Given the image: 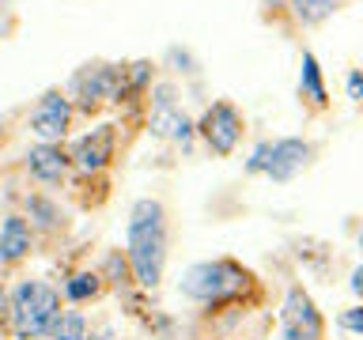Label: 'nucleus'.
Wrapping results in <instances>:
<instances>
[{
  "label": "nucleus",
  "mask_w": 363,
  "mask_h": 340,
  "mask_svg": "<svg viewBox=\"0 0 363 340\" xmlns=\"http://www.w3.org/2000/svg\"><path fill=\"white\" fill-rule=\"evenodd\" d=\"M265 8H284V0H261Z\"/></svg>",
  "instance_id": "nucleus-25"
},
{
  "label": "nucleus",
  "mask_w": 363,
  "mask_h": 340,
  "mask_svg": "<svg viewBox=\"0 0 363 340\" xmlns=\"http://www.w3.org/2000/svg\"><path fill=\"white\" fill-rule=\"evenodd\" d=\"M359 249H363V231H359Z\"/></svg>",
  "instance_id": "nucleus-27"
},
{
  "label": "nucleus",
  "mask_w": 363,
  "mask_h": 340,
  "mask_svg": "<svg viewBox=\"0 0 363 340\" xmlns=\"http://www.w3.org/2000/svg\"><path fill=\"white\" fill-rule=\"evenodd\" d=\"M57 314H61V295L42 280H23L8 299V317H11L16 340H34L50 333Z\"/></svg>",
  "instance_id": "nucleus-2"
},
{
  "label": "nucleus",
  "mask_w": 363,
  "mask_h": 340,
  "mask_svg": "<svg viewBox=\"0 0 363 340\" xmlns=\"http://www.w3.org/2000/svg\"><path fill=\"white\" fill-rule=\"evenodd\" d=\"M299 95L311 98L314 106H325L329 95H325V79H322V68H318V57L306 50L303 53V68H299Z\"/></svg>",
  "instance_id": "nucleus-14"
},
{
  "label": "nucleus",
  "mask_w": 363,
  "mask_h": 340,
  "mask_svg": "<svg viewBox=\"0 0 363 340\" xmlns=\"http://www.w3.org/2000/svg\"><path fill=\"white\" fill-rule=\"evenodd\" d=\"M147 129L163 140H174L182 147H189L197 125L189 121V113L174 102V91L170 87H155V102H152V118H147Z\"/></svg>",
  "instance_id": "nucleus-8"
},
{
  "label": "nucleus",
  "mask_w": 363,
  "mask_h": 340,
  "mask_svg": "<svg viewBox=\"0 0 363 340\" xmlns=\"http://www.w3.org/2000/svg\"><path fill=\"white\" fill-rule=\"evenodd\" d=\"M34 246V231L30 223L23 220V215H4V223H0V265H16L30 254Z\"/></svg>",
  "instance_id": "nucleus-12"
},
{
  "label": "nucleus",
  "mask_w": 363,
  "mask_h": 340,
  "mask_svg": "<svg viewBox=\"0 0 363 340\" xmlns=\"http://www.w3.org/2000/svg\"><path fill=\"white\" fill-rule=\"evenodd\" d=\"M23 163H27L30 178L45 181V186H61L68 166H72V159L61 152V144H34V147H27Z\"/></svg>",
  "instance_id": "nucleus-11"
},
{
  "label": "nucleus",
  "mask_w": 363,
  "mask_h": 340,
  "mask_svg": "<svg viewBox=\"0 0 363 340\" xmlns=\"http://www.w3.org/2000/svg\"><path fill=\"white\" fill-rule=\"evenodd\" d=\"M87 340H110V329H106V333H95V336H87Z\"/></svg>",
  "instance_id": "nucleus-26"
},
{
  "label": "nucleus",
  "mask_w": 363,
  "mask_h": 340,
  "mask_svg": "<svg viewBox=\"0 0 363 340\" xmlns=\"http://www.w3.org/2000/svg\"><path fill=\"white\" fill-rule=\"evenodd\" d=\"M348 98H363V76L348 72Z\"/></svg>",
  "instance_id": "nucleus-22"
},
{
  "label": "nucleus",
  "mask_w": 363,
  "mask_h": 340,
  "mask_svg": "<svg viewBox=\"0 0 363 340\" xmlns=\"http://www.w3.org/2000/svg\"><path fill=\"white\" fill-rule=\"evenodd\" d=\"M72 110H95L99 102H121L129 91H125V64H84L72 76Z\"/></svg>",
  "instance_id": "nucleus-4"
},
{
  "label": "nucleus",
  "mask_w": 363,
  "mask_h": 340,
  "mask_svg": "<svg viewBox=\"0 0 363 340\" xmlns=\"http://www.w3.org/2000/svg\"><path fill=\"white\" fill-rule=\"evenodd\" d=\"M4 314H8V291H4V283H0V322H4Z\"/></svg>",
  "instance_id": "nucleus-24"
},
{
  "label": "nucleus",
  "mask_w": 363,
  "mask_h": 340,
  "mask_svg": "<svg viewBox=\"0 0 363 340\" xmlns=\"http://www.w3.org/2000/svg\"><path fill=\"white\" fill-rule=\"evenodd\" d=\"M197 132L208 144L212 155H231L238 147V140H242V113L235 110V102L220 98L204 110V118L197 121Z\"/></svg>",
  "instance_id": "nucleus-5"
},
{
  "label": "nucleus",
  "mask_w": 363,
  "mask_h": 340,
  "mask_svg": "<svg viewBox=\"0 0 363 340\" xmlns=\"http://www.w3.org/2000/svg\"><path fill=\"white\" fill-rule=\"evenodd\" d=\"M246 283H250V272L242 265H235L227 257H216V261H197V265L186 268L182 295H189L197 302H223L242 291Z\"/></svg>",
  "instance_id": "nucleus-3"
},
{
  "label": "nucleus",
  "mask_w": 363,
  "mask_h": 340,
  "mask_svg": "<svg viewBox=\"0 0 363 340\" xmlns=\"http://www.w3.org/2000/svg\"><path fill=\"white\" fill-rule=\"evenodd\" d=\"M68 159H72V166L84 170V174H99V170L113 159V125H99L95 132L79 136Z\"/></svg>",
  "instance_id": "nucleus-9"
},
{
  "label": "nucleus",
  "mask_w": 363,
  "mask_h": 340,
  "mask_svg": "<svg viewBox=\"0 0 363 340\" xmlns=\"http://www.w3.org/2000/svg\"><path fill=\"white\" fill-rule=\"evenodd\" d=\"M348 288H352V291H356V295H363V265H359L356 272H352V280H348Z\"/></svg>",
  "instance_id": "nucleus-23"
},
{
  "label": "nucleus",
  "mask_w": 363,
  "mask_h": 340,
  "mask_svg": "<svg viewBox=\"0 0 363 340\" xmlns=\"http://www.w3.org/2000/svg\"><path fill=\"white\" fill-rule=\"evenodd\" d=\"M23 208H27V220H30V231L38 227V231H61L65 227V212L57 208L50 197H42V193H30V197H23Z\"/></svg>",
  "instance_id": "nucleus-13"
},
{
  "label": "nucleus",
  "mask_w": 363,
  "mask_h": 340,
  "mask_svg": "<svg viewBox=\"0 0 363 340\" xmlns=\"http://www.w3.org/2000/svg\"><path fill=\"white\" fill-rule=\"evenodd\" d=\"M306 163H311V144L299 140V136H284V140H277V144H272V152H269L265 178H272V181H291Z\"/></svg>",
  "instance_id": "nucleus-10"
},
{
  "label": "nucleus",
  "mask_w": 363,
  "mask_h": 340,
  "mask_svg": "<svg viewBox=\"0 0 363 340\" xmlns=\"http://www.w3.org/2000/svg\"><path fill=\"white\" fill-rule=\"evenodd\" d=\"M147 79H152V64H147V61H136V64L125 68V91H129V95L144 91V87H147Z\"/></svg>",
  "instance_id": "nucleus-19"
},
{
  "label": "nucleus",
  "mask_w": 363,
  "mask_h": 340,
  "mask_svg": "<svg viewBox=\"0 0 363 340\" xmlns=\"http://www.w3.org/2000/svg\"><path fill=\"white\" fill-rule=\"evenodd\" d=\"M280 336H284V340H322V336H325L322 314H318L314 299H311L303 288H288V295H284Z\"/></svg>",
  "instance_id": "nucleus-6"
},
{
  "label": "nucleus",
  "mask_w": 363,
  "mask_h": 340,
  "mask_svg": "<svg viewBox=\"0 0 363 340\" xmlns=\"http://www.w3.org/2000/svg\"><path fill=\"white\" fill-rule=\"evenodd\" d=\"M269 152H272V144L269 140H261L254 147V155L246 159V174H265V163H269Z\"/></svg>",
  "instance_id": "nucleus-20"
},
{
  "label": "nucleus",
  "mask_w": 363,
  "mask_h": 340,
  "mask_svg": "<svg viewBox=\"0 0 363 340\" xmlns=\"http://www.w3.org/2000/svg\"><path fill=\"white\" fill-rule=\"evenodd\" d=\"M295 16H299L306 27H314V23H322L329 11H333V0H284Z\"/></svg>",
  "instance_id": "nucleus-17"
},
{
  "label": "nucleus",
  "mask_w": 363,
  "mask_h": 340,
  "mask_svg": "<svg viewBox=\"0 0 363 340\" xmlns=\"http://www.w3.org/2000/svg\"><path fill=\"white\" fill-rule=\"evenodd\" d=\"M125 249H129V268L140 288H159L167 265V208L155 197H140L129 212L125 227Z\"/></svg>",
  "instance_id": "nucleus-1"
},
{
  "label": "nucleus",
  "mask_w": 363,
  "mask_h": 340,
  "mask_svg": "<svg viewBox=\"0 0 363 340\" xmlns=\"http://www.w3.org/2000/svg\"><path fill=\"white\" fill-rule=\"evenodd\" d=\"M340 325H345L348 333L363 336V306H352V310H345V314H340Z\"/></svg>",
  "instance_id": "nucleus-21"
},
{
  "label": "nucleus",
  "mask_w": 363,
  "mask_h": 340,
  "mask_svg": "<svg viewBox=\"0 0 363 340\" xmlns=\"http://www.w3.org/2000/svg\"><path fill=\"white\" fill-rule=\"evenodd\" d=\"M99 276H102V283H118V288H121V283H129V276H133L129 257H121L118 249H113V254L106 257V265H102Z\"/></svg>",
  "instance_id": "nucleus-18"
},
{
  "label": "nucleus",
  "mask_w": 363,
  "mask_h": 340,
  "mask_svg": "<svg viewBox=\"0 0 363 340\" xmlns=\"http://www.w3.org/2000/svg\"><path fill=\"white\" fill-rule=\"evenodd\" d=\"M53 340H87V317L79 310H61L50 325Z\"/></svg>",
  "instance_id": "nucleus-15"
},
{
  "label": "nucleus",
  "mask_w": 363,
  "mask_h": 340,
  "mask_svg": "<svg viewBox=\"0 0 363 340\" xmlns=\"http://www.w3.org/2000/svg\"><path fill=\"white\" fill-rule=\"evenodd\" d=\"M102 291V276L99 272H76L72 280H65V299L68 302H87Z\"/></svg>",
  "instance_id": "nucleus-16"
},
{
  "label": "nucleus",
  "mask_w": 363,
  "mask_h": 340,
  "mask_svg": "<svg viewBox=\"0 0 363 340\" xmlns=\"http://www.w3.org/2000/svg\"><path fill=\"white\" fill-rule=\"evenodd\" d=\"M68 125H72V98L50 87L30 110V132L38 136V144H61L68 136Z\"/></svg>",
  "instance_id": "nucleus-7"
}]
</instances>
